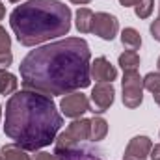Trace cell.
Here are the masks:
<instances>
[{
	"mask_svg": "<svg viewBox=\"0 0 160 160\" xmlns=\"http://www.w3.org/2000/svg\"><path fill=\"white\" fill-rule=\"evenodd\" d=\"M89 45L82 38H65L30 50L19 65L21 84L43 95H67L91 84Z\"/></svg>",
	"mask_w": 160,
	"mask_h": 160,
	"instance_id": "6da1fadb",
	"label": "cell"
},
{
	"mask_svg": "<svg viewBox=\"0 0 160 160\" xmlns=\"http://www.w3.org/2000/svg\"><path fill=\"white\" fill-rule=\"evenodd\" d=\"M63 125L52 97L32 89L17 91L6 104L4 134L26 151H39L54 143Z\"/></svg>",
	"mask_w": 160,
	"mask_h": 160,
	"instance_id": "7a4b0ae2",
	"label": "cell"
},
{
	"mask_svg": "<svg viewBox=\"0 0 160 160\" xmlns=\"http://www.w3.org/2000/svg\"><path fill=\"white\" fill-rule=\"evenodd\" d=\"M9 26L22 47H36L71 30V9L60 0H28L9 15Z\"/></svg>",
	"mask_w": 160,
	"mask_h": 160,
	"instance_id": "3957f363",
	"label": "cell"
},
{
	"mask_svg": "<svg viewBox=\"0 0 160 160\" xmlns=\"http://www.w3.org/2000/svg\"><path fill=\"white\" fill-rule=\"evenodd\" d=\"M89 127H91V121L89 119H75L56 140H54V151H62V149H71V147H77L80 142L84 140H89Z\"/></svg>",
	"mask_w": 160,
	"mask_h": 160,
	"instance_id": "277c9868",
	"label": "cell"
},
{
	"mask_svg": "<svg viewBox=\"0 0 160 160\" xmlns=\"http://www.w3.org/2000/svg\"><path fill=\"white\" fill-rule=\"evenodd\" d=\"M123 104L127 108H138L143 101V78L138 71H123Z\"/></svg>",
	"mask_w": 160,
	"mask_h": 160,
	"instance_id": "5b68a950",
	"label": "cell"
},
{
	"mask_svg": "<svg viewBox=\"0 0 160 160\" xmlns=\"http://www.w3.org/2000/svg\"><path fill=\"white\" fill-rule=\"evenodd\" d=\"M116 99V89L112 86V82H99L95 84V88L91 89V108L89 112L93 114H102L106 112Z\"/></svg>",
	"mask_w": 160,
	"mask_h": 160,
	"instance_id": "8992f818",
	"label": "cell"
},
{
	"mask_svg": "<svg viewBox=\"0 0 160 160\" xmlns=\"http://www.w3.org/2000/svg\"><path fill=\"white\" fill-rule=\"evenodd\" d=\"M118 30H119V21H118L116 15H110V13H104V11H99V13L93 15L91 32L95 36H99L101 39L112 41L118 36Z\"/></svg>",
	"mask_w": 160,
	"mask_h": 160,
	"instance_id": "52a82bcc",
	"label": "cell"
},
{
	"mask_svg": "<svg viewBox=\"0 0 160 160\" xmlns=\"http://www.w3.org/2000/svg\"><path fill=\"white\" fill-rule=\"evenodd\" d=\"M60 108H62V114L65 118L78 119L82 114L89 112V101H88V97L84 93L73 91V93H67L65 97H62Z\"/></svg>",
	"mask_w": 160,
	"mask_h": 160,
	"instance_id": "ba28073f",
	"label": "cell"
},
{
	"mask_svg": "<svg viewBox=\"0 0 160 160\" xmlns=\"http://www.w3.org/2000/svg\"><path fill=\"white\" fill-rule=\"evenodd\" d=\"M151 147H153L151 138H147V136H134L128 142L127 149H125L123 160H147L149 153H151Z\"/></svg>",
	"mask_w": 160,
	"mask_h": 160,
	"instance_id": "9c48e42d",
	"label": "cell"
},
{
	"mask_svg": "<svg viewBox=\"0 0 160 160\" xmlns=\"http://www.w3.org/2000/svg\"><path fill=\"white\" fill-rule=\"evenodd\" d=\"M89 75L97 82H114L118 78V69L108 62V58L101 56L95 58V62L89 65Z\"/></svg>",
	"mask_w": 160,
	"mask_h": 160,
	"instance_id": "30bf717a",
	"label": "cell"
},
{
	"mask_svg": "<svg viewBox=\"0 0 160 160\" xmlns=\"http://www.w3.org/2000/svg\"><path fill=\"white\" fill-rule=\"evenodd\" d=\"M60 160H102L97 157L95 153H91L89 149H78V147H71V149H62V151H54Z\"/></svg>",
	"mask_w": 160,
	"mask_h": 160,
	"instance_id": "8fae6325",
	"label": "cell"
},
{
	"mask_svg": "<svg viewBox=\"0 0 160 160\" xmlns=\"http://www.w3.org/2000/svg\"><path fill=\"white\" fill-rule=\"evenodd\" d=\"M93 11L89 9V8H78V11H77V21H75V26H77V30H78L80 34H88V32H91V22H93Z\"/></svg>",
	"mask_w": 160,
	"mask_h": 160,
	"instance_id": "7c38bea8",
	"label": "cell"
},
{
	"mask_svg": "<svg viewBox=\"0 0 160 160\" xmlns=\"http://www.w3.org/2000/svg\"><path fill=\"white\" fill-rule=\"evenodd\" d=\"M91 127H89V140L91 142H101L104 140V136L108 134V121L104 118H93Z\"/></svg>",
	"mask_w": 160,
	"mask_h": 160,
	"instance_id": "4fadbf2b",
	"label": "cell"
},
{
	"mask_svg": "<svg viewBox=\"0 0 160 160\" xmlns=\"http://www.w3.org/2000/svg\"><path fill=\"white\" fill-rule=\"evenodd\" d=\"M19 80L8 69H0V95H11L17 91Z\"/></svg>",
	"mask_w": 160,
	"mask_h": 160,
	"instance_id": "5bb4252c",
	"label": "cell"
},
{
	"mask_svg": "<svg viewBox=\"0 0 160 160\" xmlns=\"http://www.w3.org/2000/svg\"><path fill=\"white\" fill-rule=\"evenodd\" d=\"M121 43L127 50H138L142 47V36L136 28H125L121 32Z\"/></svg>",
	"mask_w": 160,
	"mask_h": 160,
	"instance_id": "9a60e30c",
	"label": "cell"
},
{
	"mask_svg": "<svg viewBox=\"0 0 160 160\" xmlns=\"http://www.w3.org/2000/svg\"><path fill=\"white\" fill-rule=\"evenodd\" d=\"M0 153H2L4 160H32L30 155H26V149H22L17 143H6L0 149Z\"/></svg>",
	"mask_w": 160,
	"mask_h": 160,
	"instance_id": "2e32d148",
	"label": "cell"
},
{
	"mask_svg": "<svg viewBox=\"0 0 160 160\" xmlns=\"http://www.w3.org/2000/svg\"><path fill=\"white\" fill-rule=\"evenodd\" d=\"M119 67L123 71H136L140 67V56L136 50H125L119 54Z\"/></svg>",
	"mask_w": 160,
	"mask_h": 160,
	"instance_id": "e0dca14e",
	"label": "cell"
},
{
	"mask_svg": "<svg viewBox=\"0 0 160 160\" xmlns=\"http://www.w3.org/2000/svg\"><path fill=\"white\" fill-rule=\"evenodd\" d=\"M153 8H155V0H140L134 6V13L138 19H147L153 13Z\"/></svg>",
	"mask_w": 160,
	"mask_h": 160,
	"instance_id": "ac0fdd59",
	"label": "cell"
},
{
	"mask_svg": "<svg viewBox=\"0 0 160 160\" xmlns=\"http://www.w3.org/2000/svg\"><path fill=\"white\" fill-rule=\"evenodd\" d=\"M143 89L151 91L153 95L160 91V73H147L143 77Z\"/></svg>",
	"mask_w": 160,
	"mask_h": 160,
	"instance_id": "d6986e66",
	"label": "cell"
},
{
	"mask_svg": "<svg viewBox=\"0 0 160 160\" xmlns=\"http://www.w3.org/2000/svg\"><path fill=\"white\" fill-rule=\"evenodd\" d=\"M11 50V38L8 36L6 28L0 26V52H9Z\"/></svg>",
	"mask_w": 160,
	"mask_h": 160,
	"instance_id": "ffe728a7",
	"label": "cell"
},
{
	"mask_svg": "<svg viewBox=\"0 0 160 160\" xmlns=\"http://www.w3.org/2000/svg\"><path fill=\"white\" fill-rule=\"evenodd\" d=\"M13 63V54L11 52H0V69H8Z\"/></svg>",
	"mask_w": 160,
	"mask_h": 160,
	"instance_id": "44dd1931",
	"label": "cell"
},
{
	"mask_svg": "<svg viewBox=\"0 0 160 160\" xmlns=\"http://www.w3.org/2000/svg\"><path fill=\"white\" fill-rule=\"evenodd\" d=\"M151 36H153V39L160 41V17H157L153 22H151Z\"/></svg>",
	"mask_w": 160,
	"mask_h": 160,
	"instance_id": "7402d4cb",
	"label": "cell"
},
{
	"mask_svg": "<svg viewBox=\"0 0 160 160\" xmlns=\"http://www.w3.org/2000/svg\"><path fill=\"white\" fill-rule=\"evenodd\" d=\"M32 160H60V158H58L56 153H45V151H39V153L34 155Z\"/></svg>",
	"mask_w": 160,
	"mask_h": 160,
	"instance_id": "603a6c76",
	"label": "cell"
},
{
	"mask_svg": "<svg viewBox=\"0 0 160 160\" xmlns=\"http://www.w3.org/2000/svg\"><path fill=\"white\" fill-rule=\"evenodd\" d=\"M149 157H151V160H160V143H157V145H153V147H151Z\"/></svg>",
	"mask_w": 160,
	"mask_h": 160,
	"instance_id": "cb8c5ba5",
	"label": "cell"
},
{
	"mask_svg": "<svg viewBox=\"0 0 160 160\" xmlns=\"http://www.w3.org/2000/svg\"><path fill=\"white\" fill-rule=\"evenodd\" d=\"M140 0H119V4L123 8H130V6H136Z\"/></svg>",
	"mask_w": 160,
	"mask_h": 160,
	"instance_id": "d4e9b609",
	"label": "cell"
},
{
	"mask_svg": "<svg viewBox=\"0 0 160 160\" xmlns=\"http://www.w3.org/2000/svg\"><path fill=\"white\" fill-rule=\"evenodd\" d=\"M71 4H78V6H84V4H89L91 0H69Z\"/></svg>",
	"mask_w": 160,
	"mask_h": 160,
	"instance_id": "484cf974",
	"label": "cell"
},
{
	"mask_svg": "<svg viewBox=\"0 0 160 160\" xmlns=\"http://www.w3.org/2000/svg\"><path fill=\"white\" fill-rule=\"evenodd\" d=\"M4 17H6V8H4V4L0 2V21H2Z\"/></svg>",
	"mask_w": 160,
	"mask_h": 160,
	"instance_id": "4316f807",
	"label": "cell"
},
{
	"mask_svg": "<svg viewBox=\"0 0 160 160\" xmlns=\"http://www.w3.org/2000/svg\"><path fill=\"white\" fill-rule=\"evenodd\" d=\"M153 99H155V102H157V104L160 106V91H158V93H155V95H153Z\"/></svg>",
	"mask_w": 160,
	"mask_h": 160,
	"instance_id": "83f0119b",
	"label": "cell"
},
{
	"mask_svg": "<svg viewBox=\"0 0 160 160\" xmlns=\"http://www.w3.org/2000/svg\"><path fill=\"white\" fill-rule=\"evenodd\" d=\"M157 65H158V71H160V58H158V62H157Z\"/></svg>",
	"mask_w": 160,
	"mask_h": 160,
	"instance_id": "f1b7e54d",
	"label": "cell"
},
{
	"mask_svg": "<svg viewBox=\"0 0 160 160\" xmlns=\"http://www.w3.org/2000/svg\"><path fill=\"white\" fill-rule=\"evenodd\" d=\"M9 2H13V4H15V2H21V0H9Z\"/></svg>",
	"mask_w": 160,
	"mask_h": 160,
	"instance_id": "f546056e",
	"label": "cell"
},
{
	"mask_svg": "<svg viewBox=\"0 0 160 160\" xmlns=\"http://www.w3.org/2000/svg\"><path fill=\"white\" fill-rule=\"evenodd\" d=\"M0 119H2V106H0Z\"/></svg>",
	"mask_w": 160,
	"mask_h": 160,
	"instance_id": "4dcf8cb0",
	"label": "cell"
},
{
	"mask_svg": "<svg viewBox=\"0 0 160 160\" xmlns=\"http://www.w3.org/2000/svg\"><path fill=\"white\" fill-rule=\"evenodd\" d=\"M0 160H4V157H2V153H0Z\"/></svg>",
	"mask_w": 160,
	"mask_h": 160,
	"instance_id": "1f68e13d",
	"label": "cell"
},
{
	"mask_svg": "<svg viewBox=\"0 0 160 160\" xmlns=\"http://www.w3.org/2000/svg\"><path fill=\"white\" fill-rule=\"evenodd\" d=\"M158 11H160V2H158Z\"/></svg>",
	"mask_w": 160,
	"mask_h": 160,
	"instance_id": "d6a6232c",
	"label": "cell"
}]
</instances>
